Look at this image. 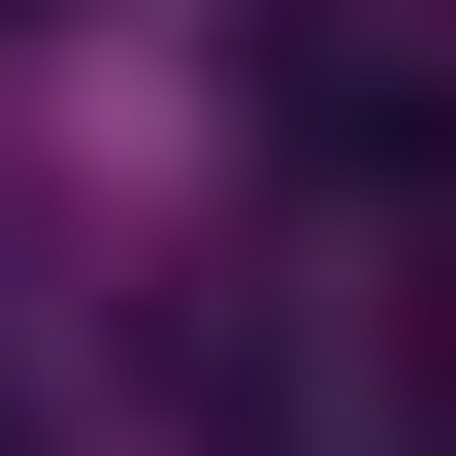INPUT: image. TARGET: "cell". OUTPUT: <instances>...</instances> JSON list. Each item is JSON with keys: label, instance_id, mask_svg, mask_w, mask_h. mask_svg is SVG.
Segmentation results:
<instances>
[{"label": "cell", "instance_id": "cell-1", "mask_svg": "<svg viewBox=\"0 0 456 456\" xmlns=\"http://www.w3.org/2000/svg\"><path fill=\"white\" fill-rule=\"evenodd\" d=\"M0 456H33V391H0Z\"/></svg>", "mask_w": 456, "mask_h": 456}, {"label": "cell", "instance_id": "cell-2", "mask_svg": "<svg viewBox=\"0 0 456 456\" xmlns=\"http://www.w3.org/2000/svg\"><path fill=\"white\" fill-rule=\"evenodd\" d=\"M424 456H456V391H424Z\"/></svg>", "mask_w": 456, "mask_h": 456}]
</instances>
